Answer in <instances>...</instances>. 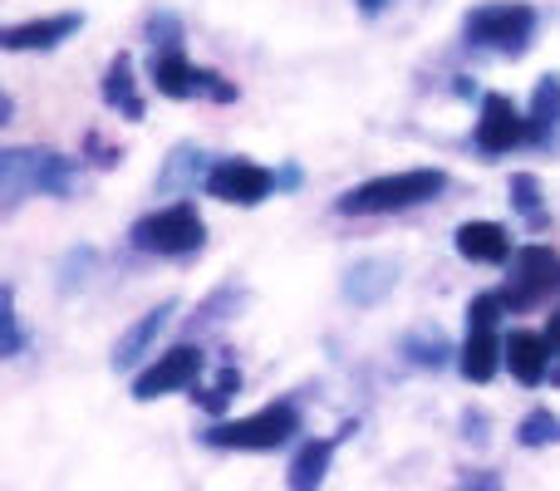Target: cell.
<instances>
[{"mask_svg": "<svg viewBox=\"0 0 560 491\" xmlns=\"http://www.w3.org/2000/svg\"><path fill=\"white\" fill-rule=\"evenodd\" d=\"M516 143H532V118L516 114L506 94H487L482 118H477V148L482 153H512Z\"/></svg>", "mask_w": 560, "mask_h": 491, "instance_id": "9", "label": "cell"}, {"mask_svg": "<svg viewBox=\"0 0 560 491\" xmlns=\"http://www.w3.org/2000/svg\"><path fill=\"white\" fill-rule=\"evenodd\" d=\"M536 35V10L522 0H502V5H482L467 15V39L502 55H522Z\"/></svg>", "mask_w": 560, "mask_h": 491, "instance_id": "4", "label": "cell"}, {"mask_svg": "<svg viewBox=\"0 0 560 491\" xmlns=\"http://www.w3.org/2000/svg\"><path fill=\"white\" fill-rule=\"evenodd\" d=\"M335 443L339 437H319V443H305L300 457L290 463V491H319L325 487V472H329V457H335Z\"/></svg>", "mask_w": 560, "mask_h": 491, "instance_id": "15", "label": "cell"}, {"mask_svg": "<svg viewBox=\"0 0 560 491\" xmlns=\"http://www.w3.org/2000/svg\"><path fill=\"white\" fill-rule=\"evenodd\" d=\"M551 290H560V256H556V250H546V246L516 250L512 285L502 290L506 309H532V305H541Z\"/></svg>", "mask_w": 560, "mask_h": 491, "instance_id": "6", "label": "cell"}, {"mask_svg": "<svg viewBox=\"0 0 560 491\" xmlns=\"http://www.w3.org/2000/svg\"><path fill=\"white\" fill-rule=\"evenodd\" d=\"M516 437H522L526 447H546V443H560V418L551 413V408H536V413H532V418H526V423H522V433H516Z\"/></svg>", "mask_w": 560, "mask_h": 491, "instance_id": "19", "label": "cell"}, {"mask_svg": "<svg viewBox=\"0 0 560 491\" xmlns=\"http://www.w3.org/2000/svg\"><path fill=\"white\" fill-rule=\"evenodd\" d=\"M506 364L522 384H541L546 364H551V349H546V335H532V329H512L506 335Z\"/></svg>", "mask_w": 560, "mask_h": 491, "instance_id": "12", "label": "cell"}, {"mask_svg": "<svg viewBox=\"0 0 560 491\" xmlns=\"http://www.w3.org/2000/svg\"><path fill=\"white\" fill-rule=\"evenodd\" d=\"M0 325H5V354H20V315H15V290H5V309H0Z\"/></svg>", "mask_w": 560, "mask_h": 491, "instance_id": "22", "label": "cell"}, {"mask_svg": "<svg viewBox=\"0 0 560 491\" xmlns=\"http://www.w3.org/2000/svg\"><path fill=\"white\" fill-rule=\"evenodd\" d=\"M546 349H551V359L560 354V309L551 315V325H546Z\"/></svg>", "mask_w": 560, "mask_h": 491, "instance_id": "23", "label": "cell"}, {"mask_svg": "<svg viewBox=\"0 0 560 491\" xmlns=\"http://www.w3.org/2000/svg\"><path fill=\"white\" fill-rule=\"evenodd\" d=\"M560 128V79H541L536 84V104H532V143H551V133Z\"/></svg>", "mask_w": 560, "mask_h": 491, "instance_id": "17", "label": "cell"}, {"mask_svg": "<svg viewBox=\"0 0 560 491\" xmlns=\"http://www.w3.org/2000/svg\"><path fill=\"white\" fill-rule=\"evenodd\" d=\"M0 183H5L10 197H20V192L65 197L69 192V163L59 153H30V148H10V153H0Z\"/></svg>", "mask_w": 560, "mask_h": 491, "instance_id": "5", "label": "cell"}, {"mask_svg": "<svg viewBox=\"0 0 560 491\" xmlns=\"http://www.w3.org/2000/svg\"><path fill=\"white\" fill-rule=\"evenodd\" d=\"M271 187H276V177L266 173V167L246 163V157H222V163L207 173V192H212L217 202H236V207L266 202Z\"/></svg>", "mask_w": 560, "mask_h": 491, "instance_id": "7", "label": "cell"}, {"mask_svg": "<svg viewBox=\"0 0 560 491\" xmlns=\"http://www.w3.org/2000/svg\"><path fill=\"white\" fill-rule=\"evenodd\" d=\"M197 374H202V349H192V344H177V349H167V354H158V364H153V369H143V374H138L133 398H143V404H153V398L177 394V388L197 384Z\"/></svg>", "mask_w": 560, "mask_h": 491, "instance_id": "8", "label": "cell"}, {"mask_svg": "<svg viewBox=\"0 0 560 491\" xmlns=\"http://www.w3.org/2000/svg\"><path fill=\"white\" fill-rule=\"evenodd\" d=\"M84 25V15H45V20H25V25H10L0 35L5 49H55L59 39H69Z\"/></svg>", "mask_w": 560, "mask_h": 491, "instance_id": "10", "label": "cell"}, {"mask_svg": "<svg viewBox=\"0 0 560 491\" xmlns=\"http://www.w3.org/2000/svg\"><path fill=\"white\" fill-rule=\"evenodd\" d=\"M506 359V344L492 335V329H472L463 344V374L472 378V384H487V378L497 374V364Z\"/></svg>", "mask_w": 560, "mask_h": 491, "instance_id": "14", "label": "cell"}, {"mask_svg": "<svg viewBox=\"0 0 560 491\" xmlns=\"http://www.w3.org/2000/svg\"><path fill=\"white\" fill-rule=\"evenodd\" d=\"M236 388H242V374H236V369H222V378H217V388L212 394H202V408L207 413H222L226 404H232V394Z\"/></svg>", "mask_w": 560, "mask_h": 491, "instance_id": "21", "label": "cell"}, {"mask_svg": "<svg viewBox=\"0 0 560 491\" xmlns=\"http://www.w3.org/2000/svg\"><path fill=\"white\" fill-rule=\"evenodd\" d=\"M202 242H207V226L192 202H173L133 226V246L153 250V256H187V250H197Z\"/></svg>", "mask_w": 560, "mask_h": 491, "instance_id": "3", "label": "cell"}, {"mask_svg": "<svg viewBox=\"0 0 560 491\" xmlns=\"http://www.w3.org/2000/svg\"><path fill=\"white\" fill-rule=\"evenodd\" d=\"M512 202H516V212H522L532 226H546V212H541V183H536L532 173H516V177H512Z\"/></svg>", "mask_w": 560, "mask_h": 491, "instance_id": "18", "label": "cell"}, {"mask_svg": "<svg viewBox=\"0 0 560 491\" xmlns=\"http://www.w3.org/2000/svg\"><path fill=\"white\" fill-rule=\"evenodd\" d=\"M300 433V413L290 404H271L252 418H236V423H217L207 433L212 447H242V453H271V447L290 443Z\"/></svg>", "mask_w": 560, "mask_h": 491, "instance_id": "2", "label": "cell"}, {"mask_svg": "<svg viewBox=\"0 0 560 491\" xmlns=\"http://www.w3.org/2000/svg\"><path fill=\"white\" fill-rule=\"evenodd\" d=\"M104 98H108V108H118V114L143 118V98H138V89H133V59H128V55H118L114 65H108Z\"/></svg>", "mask_w": 560, "mask_h": 491, "instance_id": "16", "label": "cell"}, {"mask_svg": "<svg viewBox=\"0 0 560 491\" xmlns=\"http://www.w3.org/2000/svg\"><path fill=\"white\" fill-rule=\"evenodd\" d=\"M502 309H506L502 290H487V295H477L472 305H467V335H472V329H497Z\"/></svg>", "mask_w": 560, "mask_h": 491, "instance_id": "20", "label": "cell"}, {"mask_svg": "<svg viewBox=\"0 0 560 491\" xmlns=\"http://www.w3.org/2000/svg\"><path fill=\"white\" fill-rule=\"evenodd\" d=\"M457 250L467 260H482V266H502L512 256V236L497 222H467V226H457Z\"/></svg>", "mask_w": 560, "mask_h": 491, "instance_id": "11", "label": "cell"}, {"mask_svg": "<svg viewBox=\"0 0 560 491\" xmlns=\"http://www.w3.org/2000/svg\"><path fill=\"white\" fill-rule=\"evenodd\" d=\"M384 5H388V0H359V10H364V15H378Z\"/></svg>", "mask_w": 560, "mask_h": 491, "instance_id": "24", "label": "cell"}, {"mask_svg": "<svg viewBox=\"0 0 560 491\" xmlns=\"http://www.w3.org/2000/svg\"><path fill=\"white\" fill-rule=\"evenodd\" d=\"M447 187V177L438 167H413V173H394V177H374V183L354 187V192L339 197V212L345 217H378V212H404V207L433 202Z\"/></svg>", "mask_w": 560, "mask_h": 491, "instance_id": "1", "label": "cell"}, {"mask_svg": "<svg viewBox=\"0 0 560 491\" xmlns=\"http://www.w3.org/2000/svg\"><path fill=\"white\" fill-rule=\"evenodd\" d=\"M173 300L167 305H158V309H148L143 319H138L133 329H128L124 339H118V349H114V369H128V364H138V359L148 354V344H153L158 335H163V325H167V315H173Z\"/></svg>", "mask_w": 560, "mask_h": 491, "instance_id": "13", "label": "cell"}]
</instances>
